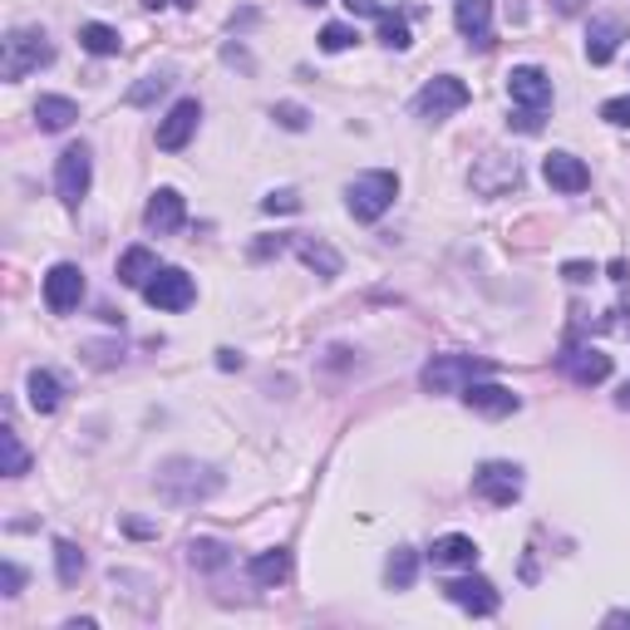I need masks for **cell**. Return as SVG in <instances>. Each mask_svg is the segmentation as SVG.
Here are the masks:
<instances>
[{"label": "cell", "mask_w": 630, "mask_h": 630, "mask_svg": "<svg viewBox=\"0 0 630 630\" xmlns=\"http://www.w3.org/2000/svg\"><path fill=\"white\" fill-rule=\"evenodd\" d=\"M616 404H620V409H630V380H626V384H620V394H616Z\"/></svg>", "instance_id": "obj_44"}, {"label": "cell", "mask_w": 630, "mask_h": 630, "mask_svg": "<svg viewBox=\"0 0 630 630\" xmlns=\"http://www.w3.org/2000/svg\"><path fill=\"white\" fill-rule=\"evenodd\" d=\"M89 183H94V158H89L84 143H69L55 163V192L65 207H79L89 197Z\"/></svg>", "instance_id": "obj_6"}, {"label": "cell", "mask_w": 630, "mask_h": 630, "mask_svg": "<svg viewBox=\"0 0 630 630\" xmlns=\"http://www.w3.org/2000/svg\"><path fill=\"white\" fill-rule=\"evenodd\" d=\"M478 561V541L463 537V532H448V537L433 541V567H472Z\"/></svg>", "instance_id": "obj_24"}, {"label": "cell", "mask_w": 630, "mask_h": 630, "mask_svg": "<svg viewBox=\"0 0 630 630\" xmlns=\"http://www.w3.org/2000/svg\"><path fill=\"white\" fill-rule=\"evenodd\" d=\"M384 576H389V586H394V591H409V586H413V576H419V551L399 547V551L389 557V567H384Z\"/></svg>", "instance_id": "obj_29"}, {"label": "cell", "mask_w": 630, "mask_h": 630, "mask_svg": "<svg viewBox=\"0 0 630 630\" xmlns=\"http://www.w3.org/2000/svg\"><path fill=\"white\" fill-rule=\"evenodd\" d=\"M305 5H320V0H305Z\"/></svg>", "instance_id": "obj_45"}, {"label": "cell", "mask_w": 630, "mask_h": 630, "mask_svg": "<svg viewBox=\"0 0 630 630\" xmlns=\"http://www.w3.org/2000/svg\"><path fill=\"white\" fill-rule=\"evenodd\" d=\"M55 571H59V586H79V576H84V551L69 537L55 541Z\"/></svg>", "instance_id": "obj_28"}, {"label": "cell", "mask_w": 630, "mask_h": 630, "mask_svg": "<svg viewBox=\"0 0 630 630\" xmlns=\"http://www.w3.org/2000/svg\"><path fill=\"white\" fill-rule=\"evenodd\" d=\"M261 212H271V217L276 212H301V197H295L291 187H281V192H266L261 197Z\"/></svg>", "instance_id": "obj_35"}, {"label": "cell", "mask_w": 630, "mask_h": 630, "mask_svg": "<svg viewBox=\"0 0 630 630\" xmlns=\"http://www.w3.org/2000/svg\"><path fill=\"white\" fill-rule=\"evenodd\" d=\"M74 118H79V104H74V98H65V94H39L35 124L45 128V133H65Z\"/></svg>", "instance_id": "obj_22"}, {"label": "cell", "mask_w": 630, "mask_h": 630, "mask_svg": "<svg viewBox=\"0 0 630 630\" xmlns=\"http://www.w3.org/2000/svg\"><path fill=\"white\" fill-rule=\"evenodd\" d=\"M25 394H30V409H35V413H55L59 399H65V384H59L49 370H30Z\"/></svg>", "instance_id": "obj_23"}, {"label": "cell", "mask_w": 630, "mask_h": 630, "mask_svg": "<svg viewBox=\"0 0 630 630\" xmlns=\"http://www.w3.org/2000/svg\"><path fill=\"white\" fill-rule=\"evenodd\" d=\"M443 596L458 610H468V616H498V606H502L498 586H492L488 576H453L448 586H443Z\"/></svg>", "instance_id": "obj_10"}, {"label": "cell", "mask_w": 630, "mask_h": 630, "mask_svg": "<svg viewBox=\"0 0 630 630\" xmlns=\"http://www.w3.org/2000/svg\"><path fill=\"white\" fill-rule=\"evenodd\" d=\"M600 118L616 124V128H630V94L626 98H606V104H600Z\"/></svg>", "instance_id": "obj_36"}, {"label": "cell", "mask_w": 630, "mask_h": 630, "mask_svg": "<svg viewBox=\"0 0 630 630\" xmlns=\"http://www.w3.org/2000/svg\"><path fill=\"white\" fill-rule=\"evenodd\" d=\"M557 364H561V374H567L571 384H600V380H610V354L596 350V345H567Z\"/></svg>", "instance_id": "obj_13"}, {"label": "cell", "mask_w": 630, "mask_h": 630, "mask_svg": "<svg viewBox=\"0 0 630 630\" xmlns=\"http://www.w3.org/2000/svg\"><path fill=\"white\" fill-rule=\"evenodd\" d=\"M551 5H557V15H576V10L586 5V0H551Z\"/></svg>", "instance_id": "obj_42"}, {"label": "cell", "mask_w": 630, "mask_h": 630, "mask_svg": "<svg viewBox=\"0 0 630 630\" xmlns=\"http://www.w3.org/2000/svg\"><path fill=\"white\" fill-rule=\"evenodd\" d=\"M167 89H173V74H148L143 84H133V89H128V104H133V108H143V104H153L158 94H167Z\"/></svg>", "instance_id": "obj_32"}, {"label": "cell", "mask_w": 630, "mask_h": 630, "mask_svg": "<svg viewBox=\"0 0 630 630\" xmlns=\"http://www.w3.org/2000/svg\"><path fill=\"white\" fill-rule=\"evenodd\" d=\"M153 492L167 502V508H197V502L222 492V472H217L212 463H197V458H167V463H158Z\"/></svg>", "instance_id": "obj_1"}, {"label": "cell", "mask_w": 630, "mask_h": 630, "mask_svg": "<svg viewBox=\"0 0 630 630\" xmlns=\"http://www.w3.org/2000/svg\"><path fill=\"white\" fill-rule=\"evenodd\" d=\"M620 39H626V25H620L616 15H596L586 30V59L591 65H610L620 49Z\"/></svg>", "instance_id": "obj_19"}, {"label": "cell", "mask_w": 630, "mask_h": 630, "mask_svg": "<svg viewBox=\"0 0 630 630\" xmlns=\"http://www.w3.org/2000/svg\"><path fill=\"white\" fill-rule=\"evenodd\" d=\"M20 586H25V571H20L15 561H0V591H5V596H20Z\"/></svg>", "instance_id": "obj_38"}, {"label": "cell", "mask_w": 630, "mask_h": 630, "mask_svg": "<svg viewBox=\"0 0 630 630\" xmlns=\"http://www.w3.org/2000/svg\"><path fill=\"white\" fill-rule=\"evenodd\" d=\"M517 183H522V167H517V158H508V153H482L478 163H472V192H482V197H502Z\"/></svg>", "instance_id": "obj_9"}, {"label": "cell", "mask_w": 630, "mask_h": 630, "mask_svg": "<svg viewBox=\"0 0 630 630\" xmlns=\"http://www.w3.org/2000/svg\"><path fill=\"white\" fill-rule=\"evenodd\" d=\"M79 301H84V271L74 261H55L45 276V305L55 315H69L79 311Z\"/></svg>", "instance_id": "obj_11"}, {"label": "cell", "mask_w": 630, "mask_h": 630, "mask_svg": "<svg viewBox=\"0 0 630 630\" xmlns=\"http://www.w3.org/2000/svg\"><path fill=\"white\" fill-rule=\"evenodd\" d=\"M143 301L153 305V311H187V305L197 301V285L183 266H158L153 281L143 285Z\"/></svg>", "instance_id": "obj_7"}, {"label": "cell", "mask_w": 630, "mask_h": 630, "mask_svg": "<svg viewBox=\"0 0 630 630\" xmlns=\"http://www.w3.org/2000/svg\"><path fill=\"white\" fill-rule=\"evenodd\" d=\"M143 222H148V232H158V236L177 232V226L187 222V197L177 192V187H158L143 207Z\"/></svg>", "instance_id": "obj_16"}, {"label": "cell", "mask_w": 630, "mask_h": 630, "mask_svg": "<svg viewBox=\"0 0 630 630\" xmlns=\"http://www.w3.org/2000/svg\"><path fill=\"white\" fill-rule=\"evenodd\" d=\"M271 118H276L281 128H291V133H301V128L311 124V114H305L301 104H276V108H271Z\"/></svg>", "instance_id": "obj_34"}, {"label": "cell", "mask_w": 630, "mask_h": 630, "mask_svg": "<svg viewBox=\"0 0 630 630\" xmlns=\"http://www.w3.org/2000/svg\"><path fill=\"white\" fill-rule=\"evenodd\" d=\"M492 374V360H478V354H433L423 364L419 384L429 394H463L472 380H488Z\"/></svg>", "instance_id": "obj_3"}, {"label": "cell", "mask_w": 630, "mask_h": 630, "mask_svg": "<svg viewBox=\"0 0 630 630\" xmlns=\"http://www.w3.org/2000/svg\"><path fill=\"white\" fill-rule=\"evenodd\" d=\"M394 197H399V177L384 173V167L360 173L350 187H345V207H350L354 222H380V217L394 207Z\"/></svg>", "instance_id": "obj_4"}, {"label": "cell", "mask_w": 630, "mask_h": 630, "mask_svg": "<svg viewBox=\"0 0 630 630\" xmlns=\"http://www.w3.org/2000/svg\"><path fill=\"white\" fill-rule=\"evenodd\" d=\"M468 104V84H463L458 74H433L429 84L413 94V114L419 118H429V124H439V118H448V114H458V108Z\"/></svg>", "instance_id": "obj_5"}, {"label": "cell", "mask_w": 630, "mask_h": 630, "mask_svg": "<svg viewBox=\"0 0 630 630\" xmlns=\"http://www.w3.org/2000/svg\"><path fill=\"white\" fill-rule=\"evenodd\" d=\"M246 576H252L256 586H281V581L291 576V551H285V547L256 551V557L246 561Z\"/></svg>", "instance_id": "obj_21"}, {"label": "cell", "mask_w": 630, "mask_h": 630, "mask_svg": "<svg viewBox=\"0 0 630 630\" xmlns=\"http://www.w3.org/2000/svg\"><path fill=\"white\" fill-rule=\"evenodd\" d=\"M79 45H84L89 55L108 59V55H118V49H124V39H118L114 25H104V20H89V25H79Z\"/></svg>", "instance_id": "obj_27"}, {"label": "cell", "mask_w": 630, "mask_h": 630, "mask_svg": "<svg viewBox=\"0 0 630 630\" xmlns=\"http://www.w3.org/2000/svg\"><path fill=\"white\" fill-rule=\"evenodd\" d=\"M217 364H222V370H242V354H236V350H217Z\"/></svg>", "instance_id": "obj_41"}, {"label": "cell", "mask_w": 630, "mask_h": 630, "mask_svg": "<svg viewBox=\"0 0 630 630\" xmlns=\"http://www.w3.org/2000/svg\"><path fill=\"white\" fill-rule=\"evenodd\" d=\"M354 39H360V30H350V25H325L320 30V49H325V55H340V49H350Z\"/></svg>", "instance_id": "obj_33"}, {"label": "cell", "mask_w": 630, "mask_h": 630, "mask_svg": "<svg viewBox=\"0 0 630 630\" xmlns=\"http://www.w3.org/2000/svg\"><path fill=\"white\" fill-rule=\"evenodd\" d=\"M606 626H630V610H610Z\"/></svg>", "instance_id": "obj_43"}, {"label": "cell", "mask_w": 630, "mask_h": 630, "mask_svg": "<svg viewBox=\"0 0 630 630\" xmlns=\"http://www.w3.org/2000/svg\"><path fill=\"white\" fill-rule=\"evenodd\" d=\"M541 177H547L557 192H567V197H576V192H586V187H591V167L581 163L576 153H547V158H541Z\"/></svg>", "instance_id": "obj_17"}, {"label": "cell", "mask_w": 630, "mask_h": 630, "mask_svg": "<svg viewBox=\"0 0 630 630\" xmlns=\"http://www.w3.org/2000/svg\"><path fill=\"white\" fill-rule=\"evenodd\" d=\"M508 94H512V104H517V108H541V114H547V108H551V79H547V69L517 65L508 74Z\"/></svg>", "instance_id": "obj_15"}, {"label": "cell", "mask_w": 630, "mask_h": 630, "mask_svg": "<svg viewBox=\"0 0 630 630\" xmlns=\"http://www.w3.org/2000/svg\"><path fill=\"white\" fill-rule=\"evenodd\" d=\"M561 276H567L571 285H581V281H591V276H596V266H591V261H567V266H561Z\"/></svg>", "instance_id": "obj_39"}, {"label": "cell", "mask_w": 630, "mask_h": 630, "mask_svg": "<svg viewBox=\"0 0 630 630\" xmlns=\"http://www.w3.org/2000/svg\"><path fill=\"white\" fill-rule=\"evenodd\" d=\"M463 404H468L472 413H482V419H508V413L522 409V399L508 389V384H492V380H472L468 389H463Z\"/></svg>", "instance_id": "obj_14"}, {"label": "cell", "mask_w": 630, "mask_h": 630, "mask_svg": "<svg viewBox=\"0 0 630 630\" xmlns=\"http://www.w3.org/2000/svg\"><path fill=\"white\" fill-rule=\"evenodd\" d=\"M517 133H541V108H512V118H508Z\"/></svg>", "instance_id": "obj_37"}, {"label": "cell", "mask_w": 630, "mask_h": 630, "mask_svg": "<svg viewBox=\"0 0 630 630\" xmlns=\"http://www.w3.org/2000/svg\"><path fill=\"white\" fill-rule=\"evenodd\" d=\"M187 561H192L197 571H226L232 567V547L217 537H192L187 541Z\"/></svg>", "instance_id": "obj_26"}, {"label": "cell", "mask_w": 630, "mask_h": 630, "mask_svg": "<svg viewBox=\"0 0 630 630\" xmlns=\"http://www.w3.org/2000/svg\"><path fill=\"white\" fill-rule=\"evenodd\" d=\"M345 10H350V15H374V20L384 15V10L374 5V0H345Z\"/></svg>", "instance_id": "obj_40"}, {"label": "cell", "mask_w": 630, "mask_h": 630, "mask_svg": "<svg viewBox=\"0 0 630 630\" xmlns=\"http://www.w3.org/2000/svg\"><path fill=\"white\" fill-rule=\"evenodd\" d=\"M291 246H295V256H301V261L311 266L315 276H340V252H335V246H325L320 236L291 232Z\"/></svg>", "instance_id": "obj_20"}, {"label": "cell", "mask_w": 630, "mask_h": 630, "mask_svg": "<svg viewBox=\"0 0 630 630\" xmlns=\"http://www.w3.org/2000/svg\"><path fill=\"white\" fill-rule=\"evenodd\" d=\"M49 59H55V45H49L45 30L20 25V30H10L5 45H0V74H5V84H20L25 74L45 69Z\"/></svg>", "instance_id": "obj_2"}, {"label": "cell", "mask_w": 630, "mask_h": 630, "mask_svg": "<svg viewBox=\"0 0 630 630\" xmlns=\"http://www.w3.org/2000/svg\"><path fill=\"white\" fill-rule=\"evenodd\" d=\"M472 492L482 502H492V508H512L522 498V468L517 463H482L472 472Z\"/></svg>", "instance_id": "obj_8"}, {"label": "cell", "mask_w": 630, "mask_h": 630, "mask_svg": "<svg viewBox=\"0 0 630 630\" xmlns=\"http://www.w3.org/2000/svg\"><path fill=\"white\" fill-rule=\"evenodd\" d=\"M197 118H202V104H197V98H177L163 114V124H158V148H163V153H183L197 133Z\"/></svg>", "instance_id": "obj_12"}, {"label": "cell", "mask_w": 630, "mask_h": 630, "mask_svg": "<svg viewBox=\"0 0 630 630\" xmlns=\"http://www.w3.org/2000/svg\"><path fill=\"white\" fill-rule=\"evenodd\" d=\"M380 45H384V49H409V45H413L409 20H404V15H389V10H384V15H380Z\"/></svg>", "instance_id": "obj_31"}, {"label": "cell", "mask_w": 630, "mask_h": 630, "mask_svg": "<svg viewBox=\"0 0 630 630\" xmlns=\"http://www.w3.org/2000/svg\"><path fill=\"white\" fill-rule=\"evenodd\" d=\"M0 453H5V478H25L30 472V453H25V443H20V433L15 429H0Z\"/></svg>", "instance_id": "obj_30"}, {"label": "cell", "mask_w": 630, "mask_h": 630, "mask_svg": "<svg viewBox=\"0 0 630 630\" xmlns=\"http://www.w3.org/2000/svg\"><path fill=\"white\" fill-rule=\"evenodd\" d=\"M453 25L468 45L488 49L492 45V0H453Z\"/></svg>", "instance_id": "obj_18"}, {"label": "cell", "mask_w": 630, "mask_h": 630, "mask_svg": "<svg viewBox=\"0 0 630 630\" xmlns=\"http://www.w3.org/2000/svg\"><path fill=\"white\" fill-rule=\"evenodd\" d=\"M153 271H158V256L148 252V246H128V252L118 256V281L124 285H138V291H143V285L153 281Z\"/></svg>", "instance_id": "obj_25"}]
</instances>
